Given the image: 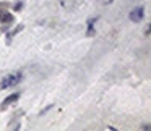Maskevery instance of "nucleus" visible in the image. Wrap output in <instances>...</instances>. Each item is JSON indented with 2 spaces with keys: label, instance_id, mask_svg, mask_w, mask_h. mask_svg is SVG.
Returning a JSON list of instances; mask_svg holds the SVG:
<instances>
[{
  "label": "nucleus",
  "instance_id": "f257e3e1",
  "mask_svg": "<svg viewBox=\"0 0 151 131\" xmlns=\"http://www.w3.org/2000/svg\"><path fill=\"white\" fill-rule=\"evenodd\" d=\"M21 78H23V74H21V73L8 74L7 78L2 79V83H0V87H2V89H7V87H10V86H15L17 83H20V81H21Z\"/></svg>",
  "mask_w": 151,
  "mask_h": 131
},
{
  "label": "nucleus",
  "instance_id": "f03ea898",
  "mask_svg": "<svg viewBox=\"0 0 151 131\" xmlns=\"http://www.w3.org/2000/svg\"><path fill=\"white\" fill-rule=\"evenodd\" d=\"M143 16H145V10H143V7H137V8H133L130 12V20L135 21V23L141 21Z\"/></svg>",
  "mask_w": 151,
  "mask_h": 131
},
{
  "label": "nucleus",
  "instance_id": "7ed1b4c3",
  "mask_svg": "<svg viewBox=\"0 0 151 131\" xmlns=\"http://www.w3.org/2000/svg\"><path fill=\"white\" fill-rule=\"evenodd\" d=\"M13 15L8 12H0V23H3V25H10V23H13Z\"/></svg>",
  "mask_w": 151,
  "mask_h": 131
},
{
  "label": "nucleus",
  "instance_id": "20e7f679",
  "mask_svg": "<svg viewBox=\"0 0 151 131\" xmlns=\"http://www.w3.org/2000/svg\"><path fill=\"white\" fill-rule=\"evenodd\" d=\"M18 97H20V94H12V96H8V97L5 99L3 102H2V105H0V108H2V110H3V108H7V107H8L10 104L17 102V100H18Z\"/></svg>",
  "mask_w": 151,
  "mask_h": 131
},
{
  "label": "nucleus",
  "instance_id": "39448f33",
  "mask_svg": "<svg viewBox=\"0 0 151 131\" xmlns=\"http://www.w3.org/2000/svg\"><path fill=\"white\" fill-rule=\"evenodd\" d=\"M98 21V18H93V20H90V23H88V31H86V36H94V23Z\"/></svg>",
  "mask_w": 151,
  "mask_h": 131
},
{
  "label": "nucleus",
  "instance_id": "423d86ee",
  "mask_svg": "<svg viewBox=\"0 0 151 131\" xmlns=\"http://www.w3.org/2000/svg\"><path fill=\"white\" fill-rule=\"evenodd\" d=\"M21 29H23V25L17 26V29H13V31H10V33H8V36H7V42H8V44H10V42H12V37L15 36V34H17V33H20Z\"/></svg>",
  "mask_w": 151,
  "mask_h": 131
},
{
  "label": "nucleus",
  "instance_id": "0eeeda50",
  "mask_svg": "<svg viewBox=\"0 0 151 131\" xmlns=\"http://www.w3.org/2000/svg\"><path fill=\"white\" fill-rule=\"evenodd\" d=\"M21 8H23V2H18V3L15 5V8H13V10H15V12H20Z\"/></svg>",
  "mask_w": 151,
  "mask_h": 131
},
{
  "label": "nucleus",
  "instance_id": "6e6552de",
  "mask_svg": "<svg viewBox=\"0 0 151 131\" xmlns=\"http://www.w3.org/2000/svg\"><path fill=\"white\" fill-rule=\"evenodd\" d=\"M3 7H8V3H7V2H2V3H0V10H3Z\"/></svg>",
  "mask_w": 151,
  "mask_h": 131
},
{
  "label": "nucleus",
  "instance_id": "1a4fd4ad",
  "mask_svg": "<svg viewBox=\"0 0 151 131\" xmlns=\"http://www.w3.org/2000/svg\"><path fill=\"white\" fill-rule=\"evenodd\" d=\"M110 2H112V0H107V3H110Z\"/></svg>",
  "mask_w": 151,
  "mask_h": 131
}]
</instances>
